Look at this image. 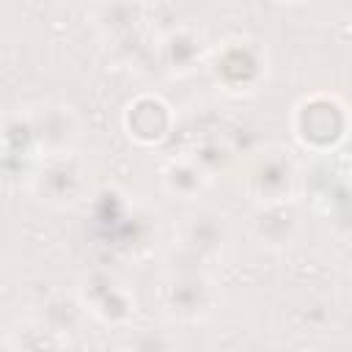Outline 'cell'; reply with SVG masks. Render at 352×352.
I'll return each mask as SVG.
<instances>
[{
    "label": "cell",
    "instance_id": "9a60e30c",
    "mask_svg": "<svg viewBox=\"0 0 352 352\" xmlns=\"http://www.w3.org/2000/svg\"><path fill=\"white\" fill-rule=\"evenodd\" d=\"M135 3H140V6H146V3H157V0H135Z\"/></svg>",
    "mask_w": 352,
    "mask_h": 352
},
{
    "label": "cell",
    "instance_id": "3957f363",
    "mask_svg": "<svg viewBox=\"0 0 352 352\" xmlns=\"http://www.w3.org/2000/svg\"><path fill=\"white\" fill-rule=\"evenodd\" d=\"M30 190L44 204L72 206L88 190V165L77 151L41 157L30 173Z\"/></svg>",
    "mask_w": 352,
    "mask_h": 352
},
{
    "label": "cell",
    "instance_id": "6da1fadb",
    "mask_svg": "<svg viewBox=\"0 0 352 352\" xmlns=\"http://www.w3.org/2000/svg\"><path fill=\"white\" fill-rule=\"evenodd\" d=\"M352 118L346 104L333 94H311L297 102L292 113V132L302 148L327 154L338 148L349 135Z\"/></svg>",
    "mask_w": 352,
    "mask_h": 352
},
{
    "label": "cell",
    "instance_id": "8992f818",
    "mask_svg": "<svg viewBox=\"0 0 352 352\" xmlns=\"http://www.w3.org/2000/svg\"><path fill=\"white\" fill-rule=\"evenodd\" d=\"M214 302H217L214 283L201 270L170 272L162 283V305L173 319L195 322L206 316Z\"/></svg>",
    "mask_w": 352,
    "mask_h": 352
},
{
    "label": "cell",
    "instance_id": "ba28073f",
    "mask_svg": "<svg viewBox=\"0 0 352 352\" xmlns=\"http://www.w3.org/2000/svg\"><path fill=\"white\" fill-rule=\"evenodd\" d=\"M124 126L129 138L140 146H157L162 143L173 129V113L170 104L154 94H143L129 102L124 113Z\"/></svg>",
    "mask_w": 352,
    "mask_h": 352
},
{
    "label": "cell",
    "instance_id": "7a4b0ae2",
    "mask_svg": "<svg viewBox=\"0 0 352 352\" xmlns=\"http://www.w3.org/2000/svg\"><path fill=\"white\" fill-rule=\"evenodd\" d=\"M209 74L228 94H253L267 77V52L250 38H226L209 52Z\"/></svg>",
    "mask_w": 352,
    "mask_h": 352
},
{
    "label": "cell",
    "instance_id": "4fadbf2b",
    "mask_svg": "<svg viewBox=\"0 0 352 352\" xmlns=\"http://www.w3.org/2000/svg\"><path fill=\"white\" fill-rule=\"evenodd\" d=\"M209 173L201 168V162H195L192 157H173L162 165V184L170 195L182 198V201H192L204 192V187L209 184Z\"/></svg>",
    "mask_w": 352,
    "mask_h": 352
},
{
    "label": "cell",
    "instance_id": "5bb4252c",
    "mask_svg": "<svg viewBox=\"0 0 352 352\" xmlns=\"http://www.w3.org/2000/svg\"><path fill=\"white\" fill-rule=\"evenodd\" d=\"M314 206L327 217V223L333 226L336 234L352 236V182L338 176L324 192L322 198L314 201Z\"/></svg>",
    "mask_w": 352,
    "mask_h": 352
},
{
    "label": "cell",
    "instance_id": "5b68a950",
    "mask_svg": "<svg viewBox=\"0 0 352 352\" xmlns=\"http://www.w3.org/2000/svg\"><path fill=\"white\" fill-rule=\"evenodd\" d=\"M25 118L30 124V135H33L38 160L50 157V154L74 151L80 124H77V116L72 113V107H66L60 102H38V104L25 107Z\"/></svg>",
    "mask_w": 352,
    "mask_h": 352
},
{
    "label": "cell",
    "instance_id": "277c9868",
    "mask_svg": "<svg viewBox=\"0 0 352 352\" xmlns=\"http://www.w3.org/2000/svg\"><path fill=\"white\" fill-rule=\"evenodd\" d=\"M245 190L256 204L292 201L300 190V168L289 151L270 146L261 148L245 170Z\"/></svg>",
    "mask_w": 352,
    "mask_h": 352
},
{
    "label": "cell",
    "instance_id": "9c48e42d",
    "mask_svg": "<svg viewBox=\"0 0 352 352\" xmlns=\"http://www.w3.org/2000/svg\"><path fill=\"white\" fill-rule=\"evenodd\" d=\"M228 242V220L214 209H201L187 217L182 228V250L198 261H212Z\"/></svg>",
    "mask_w": 352,
    "mask_h": 352
},
{
    "label": "cell",
    "instance_id": "8fae6325",
    "mask_svg": "<svg viewBox=\"0 0 352 352\" xmlns=\"http://www.w3.org/2000/svg\"><path fill=\"white\" fill-rule=\"evenodd\" d=\"M157 58L168 74H190L206 58L204 36L184 25L173 28L157 41Z\"/></svg>",
    "mask_w": 352,
    "mask_h": 352
},
{
    "label": "cell",
    "instance_id": "7c38bea8",
    "mask_svg": "<svg viewBox=\"0 0 352 352\" xmlns=\"http://www.w3.org/2000/svg\"><path fill=\"white\" fill-rule=\"evenodd\" d=\"M94 22L99 28V33L110 41H126L132 38V33L138 30L140 22V3L135 0H104L99 3V8L94 11Z\"/></svg>",
    "mask_w": 352,
    "mask_h": 352
},
{
    "label": "cell",
    "instance_id": "2e32d148",
    "mask_svg": "<svg viewBox=\"0 0 352 352\" xmlns=\"http://www.w3.org/2000/svg\"><path fill=\"white\" fill-rule=\"evenodd\" d=\"M275 3H302V0H275Z\"/></svg>",
    "mask_w": 352,
    "mask_h": 352
},
{
    "label": "cell",
    "instance_id": "52a82bcc",
    "mask_svg": "<svg viewBox=\"0 0 352 352\" xmlns=\"http://www.w3.org/2000/svg\"><path fill=\"white\" fill-rule=\"evenodd\" d=\"M80 300L85 311H91L96 319L107 324H121L135 311V294L132 289L107 270H94L82 278Z\"/></svg>",
    "mask_w": 352,
    "mask_h": 352
},
{
    "label": "cell",
    "instance_id": "30bf717a",
    "mask_svg": "<svg viewBox=\"0 0 352 352\" xmlns=\"http://www.w3.org/2000/svg\"><path fill=\"white\" fill-rule=\"evenodd\" d=\"M300 231V214L292 201L278 204H256L250 217V234L258 245L267 248H286Z\"/></svg>",
    "mask_w": 352,
    "mask_h": 352
}]
</instances>
